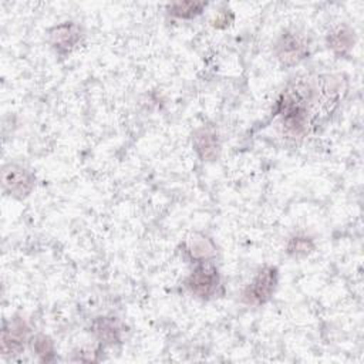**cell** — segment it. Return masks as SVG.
Masks as SVG:
<instances>
[{
  "label": "cell",
  "instance_id": "cell-12",
  "mask_svg": "<svg viewBox=\"0 0 364 364\" xmlns=\"http://www.w3.org/2000/svg\"><path fill=\"white\" fill-rule=\"evenodd\" d=\"M31 348L41 361H50L54 358V343L46 334H37L31 340Z\"/></svg>",
  "mask_w": 364,
  "mask_h": 364
},
{
  "label": "cell",
  "instance_id": "cell-1",
  "mask_svg": "<svg viewBox=\"0 0 364 364\" xmlns=\"http://www.w3.org/2000/svg\"><path fill=\"white\" fill-rule=\"evenodd\" d=\"M183 284L192 296L202 300H209L216 294L220 286L218 267L212 262L196 263V267L189 273Z\"/></svg>",
  "mask_w": 364,
  "mask_h": 364
},
{
  "label": "cell",
  "instance_id": "cell-5",
  "mask_svg": "<svg viewBox=\"0 0 364 364\" xmlns=\"http://www.w3.org/2000/svg\"><path fill=\"white\" fill-rule=\"evenodd\" d=\"M82 30L81 26L75 21H64L47 31L48 44L55 50L58 54H67L73 51L77 44L81 41Z\"/></svg>",
  "mask_w": 364,
  "mask_h": 364
},
{
  "label": "cell",
  "instance_id": "cell-6",
  "mask_svg": "<svg viewBox=\"0 0 364 364\" xmlns=\"http://www.w3.org/2000/svg\"><path fill=\"white\" fill-rule=\"evenodd\" d=\"M30 327L23 317L14 316L9 321H4L1 330V350L3 354H18L24 348V343L28 338Z\"/></svg>",
  "mask_w": 364,
  "mask_h": 364
},
{
  "label": "cell",
  "instance_id": "cell-4",
  "mask_svg": "<svg viewBox=\"0 0 364 364\" xmlns=\"http://www.w3.org/2000/svg\"><path fill=\"white\" fill-rule=\"evenodd\" d=\"M274 53L282 65H296L309 55V40L296 30L284 31L276 43Z\"/></svg>",
  "mask_w": 364,
  "mask_h": 364
},
{
  "label": "cell",
  "instance_id": "cell-13",
  "mask_svg": "<svg viewBox=\"0 0 364 364\" xmlns=\"http://www.w3.org/2000/svg\"><path fill=\"white\" fill-rule=\"evenodd\" d=\"M314 250V242L311 237L303 236V235H296L293 236L289 243H287V253L294 257L300 256H307Z\"/></svg>",
  "mask_w": 364,
  "mask_h": 364
},
{
  "label": "cell",
  "instance_id": "cell-11",
  "mask_svg": "<svg viewBox=\"0 0 364 364\" xmlns=\"http://www.w3.org/2000/svg\"><path fill=\"white\" fill-rule=\"evenodd\" d=\"M206 3L199 1H176L166 6L168 14L176 18H193L202 13Z\"/></svg>",
  "mask_w": 364,
  "mask_h": 364
},
{
  "label": "cell",
  "instance_id": "cell-2",
  "mask_svg": "<svg viewBox=\"0 0 364 364\" xmlns=\"http://www.w3.org/2000/svg\"><path fill=\"white\" fill-rule=\"evenodd\" d=\"M279 272L274 266L262 267L253 280L243 289L242 300L247 306H262L267 303L276 291Z\"/></svg>",
  "mask_w": 364,
  "mask_h": 364
},
{
  "label": "cell",
  "instance_id": "cell-7",
  "mask_svg": "<svg viewBox=\"0 0 364 364\" xmlns=\"http://www.w3.org/2000/svg\"><path fill=\"white\" fill-rule=\"evenodd\" d=\"M192 145L202 161H216L220 154V141L215 128L203 125L192 135Z\"/></svg>",
  "mask_w": 364,
  "mask_h": 364
},
{
  "label": "cell",
  "instance_id": "cell-8",
  "mask_svg": "<svg viewBox=\"0 0 364 364\" xmlns=\"http://www.w3.org/2000/svg\"><path fill=\"white\" fill-rule=\"evenodd\" d=\"M186 253L195 262H210L216 256V245L203 233H193L186 242Z\"/></svg>",
  "mask_w": 364,
  "mask_h": 364
},
{
  "label": "cell",
  "instance_id": "cell-10",
  "mask_svg": "<svg viewBox=\"0 0 364 364\" xmlns=\"http://www.w3.org/2000/svg\"><path fill=\"white\" fill-rule=\"evenodd\" d=\"M354 43H355L354 30L347 24H338L327 34V46L337 55L348 54L354 47Z\"/></svg>",
  "mask_w": 364,
  "mask_h": 364
},
{
  "label": "cell",
  "instance_id": "cell-9",
  "mask_svg": "<svg viewBox=\"0 0 364 364\" xmlns=\"http://www.w3.org/2000/svg\"><path fill=\"white\" fill-rule=\"evenodd\" d=\"M92 333L97 336V338L107 344V346H114L121 341V334H122V327L118 318L115 317H97L92 321Z\"/></svg>",
  "mask_w": 364,
  "mask_h": 364
},
{
  "label": "cell",
  "instance_id": "cell-3",
  "mask_svg": "<svg viewBox=\"0 0 364 364\" xmlns=\"http://www.w3.org/2000/svg\"><path fill=\"white\" fill-rule=\"evenodd\" d=\"M1 185L7 195L17 199H24L31 193L36 185V176L26 166L10 162L1 169Z\"/></svg>",
  "mask_w": 364,
  "mask_h": 364
}]
</instances>
